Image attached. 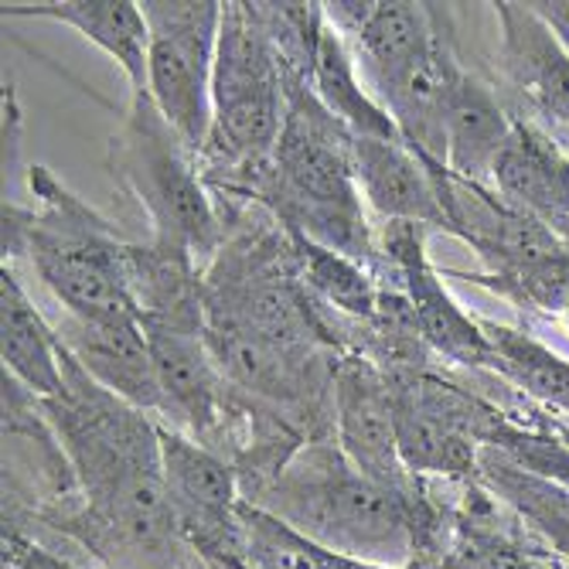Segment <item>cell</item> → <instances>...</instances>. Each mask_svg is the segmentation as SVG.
Segmentation results:
<instances>
[{"label":"cell","mask_w":569,"mask_h":569,"mask_svg":"<svg viewBox=\"0 0 569 569\" xmlns=\"http://www.w3.org/2000/svg\"><path fill=\"white\" fill-rule=\"evenodd\" d=\"M478 481L460 485L453 501V532L437 556V569H569L552 549H542L522 532V519Z\"/></svg>","instance_id":"obj_12"},{"label":"cell","mask_w":569,"mask_h":569,"mask_svg":"<svg viewBox=\"0 0 569 569\" xmlns=\"http://www.w3.org/2000/svg\"><path fill=\"white\" fill-rule=\"evenodd\" d=\"M0 569H79V566L59 556L51 546L31 539L28 532L4 526V539H0Z\"/></svg>","instance_id":"obj_26"},{"label":"cell","mask_w":569,"mask_h":569,"mask_svg":"<svg viewBox=\"0 0 569 569\" xmlns=\"http://www.w3.org/2000/svg\"><path fill=\"white\" fill-rule=\"evenodd\" d=\"M379 252H382L379 267H389V280H396L399 290L409 297L427 348L443 355L453 366L495 372L498 355L481 321L463 315L460 303L447 293L433 263L427 260V229L409 222H386Z\"/></svg>","instance_id":"obj_11"},{"label":"cell","mask_w":569,"mask_h":569,"mask_svg":"<svg viewBox=\"0 0 569 569\" xmlns=\"http://www.w3.org/2000/svg\"><path fill=\"white\" fill-rule=\"evenodd\" d=\"M475 481L508 511L519 515L522 526H529L559 559L569 562V488L519 468L491 447H481L478 453Z\"/></svg>","instance_id":"obj_22"},{"label":"cell","mask_w":569,"mask_h":569,"mask_svg":"<svg viewBox=\"0 0 569 569\" xmlns=\"http://www.w3.org/2000/svg\"><path fill=\"white\" fill-rule=\"evenodd\" d=\"M331 402H335V440L341 453L351 460V468L389 491L420 498L427 491V481L406 471L396 440L392 389L369 358L361 355L338 358Z\"/></svg>","instance_id":"obj_10"},{"label":"cell","mask_w":569,"mask_h":569,"mask_svg":"<svg viewBox=\"0 0 569 569\" xmlns=\"http://www.w3.org/2000/svg\"><path fill=\"white\" fill-rule=\"evenodd\" d=\"M532 8L559 34V41L569 48V0H556V4H532Z\"/></svg>","instance_id":"obj_27"},{"label":"cell","mask_w":569,"mask_h":569,"mask_svg":"<svg viewBox=\"0 0 569 569\" xmlns=\"http://www.w3.org/2000/svg\"><path fill=\"white\" fill-rule=\"evenodd\" d=\"M150 28L147 96L201 161L212 140V76L226 4L216 0H147Z\"/></svg>","instance_id":"obj_7"},{"label":"cell","mask_w":569,"mask_h":569,"mask_svg":"<svg viewBox=\"0 0 569 569\" xmlns=\"http://www.w3.org/2000/svg\"><path fill=\"white\" fill-rule=\"evenodd\" d=\"M515 133V120L501 110L495 92L457 66L453 48L443 51V143L447 171L463 181L485 188L495 174L501 150Z\"/></svg>","instance_id":"obj_13"},{"label":"cell","mask_w":569,"mask_h":569,"mask_svg":"<svg viewBox=\"0 0 569 569\" xmlns=\"http://www.w3.org/2000/svg\"><path fill=\"white\" fill-rule=\"evenodd\" d=\"M283 59L287 113L273 164L252 198L270 204L283 232L307 236L335 252L379 270L382 252L361 216V191L351 161V130L328 113L310 86V66Z\"/></svg>","instance_id":"obj_3"},{"label":"cell","mask_w":569,"mask_h":569,"mask_svg":"<svg viewBox=\"0 0 569 569\" xmlns=\"http://www.w3.org/2000/svg\"><path fill=\"white\" fill-rule=\"evenodd\" d=\"M44 18L76 28L82 38L99 44L130 79V96L147 92V59H150V28L143 8L133 0H56V4H11L4 21Z\"/></svg>","instance_id":"obj_17"},{"label":"cell","mask_w":569,"mask_h":569,"mask_svg":"<svg viewBox=\"0 0 569 569\" xmlns=\"http://www.w3.org/2000/svg\"><path fill=\"white\" fill-rule=\"evenodd\" d=\"M310 86H315L318 99L328 107L331 117H338L351 137H382V140H402L389 113L379 102L361 89L355 59L348 38L331 24L328 11L325 21L310 44Z\"/></svg>","instance_id":"obj_21"},{"label":"cell","mask_w":569,"mask_h":569,"mask_svg":"<svg viewBox=\"0 0 569 569\" xmlns=\"http://www.w3.org/2000/svg\"><path fill=\"white\" fill-rule=\"evenodd\" d=\"M110 168L147 209L153 242L216 260L226 246V216L198 174V158L147 92L130 96V113L110 140Z\"/></svg>","instance_id":"obj_6"},{"label":"cell","mask_w":569,"mask_h":569,"mask_svg":"<svg viewBox=\"0 0 569 569\" xmlns=\"http://www.w3.org/2000/svg\"><path fill=\"white\" fill-rule=\"evenodd\" d=\"M38 212L4 204V263L31 256L38 280L69 318L79 321H140L130 287L127 242L117 229L79 201L48 168L28 174Z\"/></svg>","instance_id":"obj_4"},{"label":"cell","mask_w":569,"mask_h":569,"mask_svg":"<svg viewBox=\"0 0 569 569\" xmlns=\"http://www.w3.org/2000/svg\"><path fill=\"white\" fill-rule=\"evenodd\" d=\"M0 355H4V376L11 372V379L34 399L62 396L66 372L59 335L48 328L8 267L0 270Z\"/></svg>","instance_id":"obj_18"},{"label":"cell","mask_w":569,"mask_h":569,"mask_svg":"<svg viewBox=\"0 0 569 569\" xmlns=\"http://www.w3.org/2000/svg\"><path fill=\"white\" fill-rule=\"evenodd\" d=\"M246 501L331 552L389 569L412 559L437 562L453 532V501H443L437 488L427 485L420 498L389 491L355 471L338 440L328 437L300 447L287 468L252 488Z\"/></svg>","instance_id":"obj_2"},{"label":"cell","mask_w":569,"mask_h":569,"mask_svg":"<svg viewBox=\"0 0 569 569\" xmlns=\"http://www.w3.org/2000/svg\"><path fill=\"white\" fill-rule=\"evenodd\" d=\"M62 348L79 361V369L107 392L120 396L123 402L161 412L164 402L158 389V372H153L150 345L140 321H79L66 318L56 328Z\"/></svg>","instance_id":"obj_15"},{"label":"cell","mask_w":569,"mask_h":569,"mask_svg":"<svg viewBox=\"0 0 569 569\" xmlns=\"http://www.w3.org/2000/svg\"><path fill=\"white\" fill-rule=\"evenodd\" d=\"M501 24V69L532 107L569 123V48L532 4H495Z\"/></svg>","instance_id":"obj_16"},{"label":"cell","mask_w":569,"mask_h":569,"mask_svg":"<svg viewBox=\"0 0 569 569\" xmlns=\"http://www.w3.org/2000/svg\"><path fill=\"white\" fill-rule=\"evenodd\" d=\"M212 113V140L201 161H209V174L226 171V178L212 184L246 188L252 194L273 164L287 113L283 59L263 4L236 0L222 11Z\"/></svg>","instance_id":"obj_5"},{"label":"cell","mask_w":569,"mask_h":569,"mask_svg":"<svg viewBox=\"0 0 569 569\" xmlns=\"http://www.w3.org/2000/svg\"><path fill=\"white\" fill-rule=\"evenodd\" d=\"M290 236L293 246V263L303 280V287L325 300L331 310H341L355 325H369L379 315L382 287L376 283L379 273L366 263L351 260L345 252H335L307 236Z\"/></svg>","instance_id":"obj_23"},{"label":"cell","mask_w":569,"mask_h":569,"mask_svg":"<svg viewBox=\"0 0 569 569\" xmlns=\"http://www.w3.org/2000/svg\"><path fill=\"white\" fill-rule=\"evenodd\" d=\"M392 412H396V440L399 457L409 475L417 478H440L443 485H468L478 475L481 447L443 423L427 406H420L406 389L392 386Z\"/></svg>","instance_id":"obj_20"},{"label":"cell","mask_w":569,"mask_h":569,"mask_svg":"<svg viewBox=\"0 0 569 569\" xmlns=\"http://www.w3.org/2000/svg\"><path fill=\"white\" fill-rule=\"evenodd\" d=\"M355 181L366 201L386 222H409L450 232V216L440 181L406 147V140L351 137Z\"/></svg>","instance_id":"obj_14"},{"label":"cell","mask_w":569,"mask_h":569,"mask_svg":"<svg viewBox=\"0 0 569 569\" xmlns=\"http://www.w3.org/2000/svg\"><path fill=\"white\" fill-rule=\"evenodd\" d=\"M168 501L204 569H242V485L236 463L181 430L161 427Z\"/></svg>","instance_id":"obj_8"},{"label":"cell","mask_w":569,"mask_h":569,"mask_svg":"<svg viewBox=\"0 0 569 569\" xmlns=\"http://www.w3.org/2000/svg\"><path fill=\"white\" fill-rule=\"evenodd\" d=\"M481 328L498 355L495 372L529 399L569 417V358L542 345L532 331L508 328L498 321H481Z\"/></svg>","instance_id":"obj_25"},{"label":"cell","mask_w":569,"mask_h":569,"mask_svg":"<svg viewBox=\"0 0 569 569\" xmlns=\"http://www.w3.org/2000/svg\"><path fill=\"white\" fill-rule=\"evenodd\" d=\"M242 569H389L318 546L277 515L242 501ZM402 569H437L430 559H412Z\"/></svg>","instance_id":"obj_24"},{"label":"cell","mask_w":569,"mask_h":569,"mask_svg":"<svg viewBox=\"0 0 569 569\" xmlns=\"http://www.w3.org/2000/svg\"><path fill=\"white\" fill-rule=\"evenodd\" d=\"M562 158L566 153L532 130L529 123H515V133L495 164V184L505 204L542 222L556 239L566 226L562 204Z\"/></svg>","instance_id":"obj_19"},{"label":"cell","mask_w":569,"mask_h":569,"mask_svg":"<svg viewBox=\"0 0 569 569\" xmlns=\"http://www.w3.org/2000/svg\"><path fill=\"white\" fill-rule=\"evenodd\" d=\"M62 372V396L38 399V406L72 463L82 505L44 529L107 569H204L181 539L168 501L161 427L96 386L66 348Z\"/></svg>","instance_id":"obj_1"},{"label":"cell","mask_w":569,"mask_h":569,"mask_svg":"<svg viewBox=\"0 0 569 569\" xmlns=\"http://www.w3.org/2000/svg\"><path fill=\"white\" fill-rule=\"evenodd\" d=\"M164 417L174 420L198 443L222 450V433L229 437V406L236 389L219 372L216 358L204 341V321H174V318H140Z\"/></svg>","instance_id":"obj_9"}]
</instances>
